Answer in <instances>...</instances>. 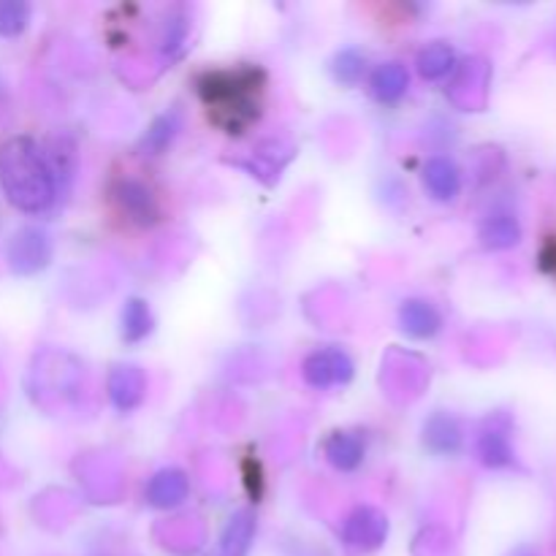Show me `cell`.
Wrapping results in <instances>:
<instances>
[{"label": "cell", "instance_id": "9c48e42d", "mask_svg": "<svg viewBox=\"0 0 556 556\" xmlns=\"http://www.w3.org/2000/svg\"><path fill=\"white\" fill-rule=\"evenodd\" d=\"M324 454L329 465L340 472H353L367 456V440L358 432H334L326 438Z\"/></svg>", "mask_w": 556, "mask_h": 556}, {"label": "cell", "instance_id": "cb8c5ba5", "mask_svg": "<svg viewBox=\"0 0 556 556\" xmlns=\"http://www.w3.org/2000/svg\"><path fill=\"white\" fill-rule=\"evenodd\" d=\"M510 556H541V554H538L532 546H519Z\"/></svg>", "mask_w": 556, "mask_h": 556}, {"label": "cell", "instance_id": "5bb4252c", "mask_svg": "<svg viewBox=\"0 0 556 556\" xmlns=\"http://www.w3.org/2000/svg\"><path fill=\"white\" fill-rule=\"evenodd\" d=\"M144 375L136 367H117V372H112L109 378V396H112L114 407L123 413L134 410L144 400Z\"/></svg>", "mask_w": 556, "mask_h": 556}, {"label": "cell", "instance_id": "4fadbf2b", "mask_svg": "<svg viewBox=\"0 0 556 556\" xmlns=\"http://www.w3.org/2000/svg\"><path fill=\"white\" fill-rule=\"evenodd\" d=\"M369 87H372V96L383 106H394V103H400L405 98L407 87H410V74H407V68L402 63H383L375 68Z\"/></svg>", "mask_w": 556, "mask_h": 556}, {"label": "cell", "instance_id": "44dd1931", "mask_svg": "<svg viewBox=\"0 0 556 556\" xmlns=\"http://www.w3.org/2000/svg\"><path fill=\"white\" fill-rule=\"evenodd\" d=\"M30 9L25 3H0V36H16L27 27Z\"/></svg>", "mask_w": 556, "mask_h": 556}, {"label": "cell", "instance_id": "7c38bea8", "mask_svg": "<svg viewBox=\"0 0 556 556\" xmlns=\"http://www.w3.org/2000/svg\"><path fill=\"white\" fill-rule=\"evenodd\" d=\"M478 237H481V244L486 250H510L521 242V223L514 212H492L481 223Z\"/></svg>", "mask_w": 556, "mask_h": 556}, {"label": "cell", "instance_id": "2e32d148", "mask_svg": "<svg viewBox=\"0 0 556 556\" xmlns=\"http://www.w3.org/2000/svg\"><path fill=\"white\" fill-rule=\"evenodd\" d=\"M179 128H182V112L179 109H168L161 117L152 119V125L147 128V134L141 136V150L144 155H161L172 147V141L177 139Z\"/></svg>", "mask_w": 556, "mask_h": 556}, {"label": "cell", "instance_id": "e0dca14e", "mask_svg": "<svg viewBox=\"0 0 556 556\" xmlns=\"http://www.w3.org/2000/svg\"><path fill=\"white\" fill-rule=\"evenodd\" d=\"M255 538V516L250 510H239L228 519L226 530H223V552L226 556H244L253 546Z\"/></svg>", "mask_w": 556, "mask_h": 556}, {"label": "cell", "instance_id": "5b68a950", "mask_svg": "<svg viewBox=\"0 0 556 556\" xmlns=\"http://www.w3.org/2000/svg\"><path fill=\"white\" fill-rule=\"evenodd\" d=\"M386 535H389V521L375 508L353 510L342 527V541L353 552H375L383 546Z\"/></svg>", "mask_w": 556, "mask_h": 556}, {"label": "cell", "instance_id": "603a6c76", "mask_svg": "<svg viewBox=\"0 0 556 556\" xmlns=\"http://www.w3.org/2000/svg\"><path fill=\"white\" fill-rule=\"evenodd\" d=\"M541 266H543V271H546V275L556 277V237L552 239V242H546V248H543Z\"/></svg>", "mask_w": 556, "mask_h": 556}, {"label": "cell", "instance_id": "52a82bcc", "mask_svg": "<svg viewBox=\"0 0 556 556\" xmlns=\"http://www.w3.org/2000/svg\"><path fill=\"white\" fill-rule=\"evenodd\" d=\"M52 255V248H49L47 233L36 231V228H25L14 237V244H11V261H14V269L22 271V275H33V271L43 269Z\"/></svg>", "mask_w": 556, "mask_h": 556}, {"label": "cell", "instance_id": "8fae6325", "mask_svg": "<svg viewBox=\"0 0 556 556\" xmlns=\"http://www.w3.org/2000/svg\"><path fill=\"white\" fill-rule=\"evenodd\" d=\"M462 440H465V434H462L459 421L454 416H448V413H438L424 427V445L438 456L459 454Z\"/></svg>", "mask_w": 556, "mask_h": 556}, {"label": "cell", "instance_id": "277c9868", "mask_svg": "<svg viewBox=\"0 0 556 556\" xmlns=\"http://www.w3.org/2000/svg\"><path fill=\"white\" fill-rule=\"evenodd\" d=\"M478 462L489 470H508L516 465L514 434L508 416H489L476 438Z\"/></svg>", "mask_w": 556, "mask_h": 556}, {"label": "cell", "instance_id": "30bf717a", "mask_svg": "<svg viewBox=\"0 0 556 556\" xmlns=\"http://www.w3.org/2000/svg\"><path fill=\"white\" fill-rule=\"evenodd\" d=\"M424 185L434 201H454L462 190V172L451 157H432L424 166Z\"/></svg>", "mask_w": 556, "mask_h": 556}, {"label": "cell", "instance_id": "ffe728a7", "mask_svg": "<svg viewBox=\"0 0 556 556\" xmlns=\"http://www.w3.org/2000/svg\"><path fill=\"white\" fill-rule=\"evenodd\" d=\"M364 71H367V58L358 49H342L331 63V74L345 87H356L364 79Z\"/></svg>", "mask_w": 556, "mask_h": 556}, {"label": "cell", "instance_id": "ba28073f", "mask_svg": "<svg viewBox=\"0 0 556 556\" xmlns=\"http://www.w3.org/2000/svg\"><path fill=\"white\" fill-rule=\"evenodd\" d=\"M400 326L416 340H432L443 329V315L432 302L424 299H407L400 307Z\"/></svg>", "mask_w": 556, "mask_h": 556}, {"label": "cell", "instance_id": "9a60e30c", "mask_svg": "<svg viewBox=\"0 0 556 556\" xmlns=\"http://www.w3.org/2000/svg\"><path fill=\"white\" fill-rule=\"evenodd\" d=\"M188 492L190 486L185 472L161 470L157 476H152L150 483H147V503L155 505V508H174V505H179L188 497Z\"/></svg>", "mask_w": 556, "mask_h": 556}, {"label": "cell", "instance_id": "7402d4cb", "mask_svg": "<svg viewBox=\"0 0 556 556\" xmlns=\"http://www.w3.org/2000/svg\"><path fill=\"white\" fill-rule=\"evenodd\" d=\"M185 36H188V25H185V20H174V22H168L166 38H163V47H166V52L177 54L179 49H182Z\"/></svg>", "mask_w": 556, "mask_h": 556}, {"label": "cell", "instance_id": "7a4b0ae2", "mask_svg": "<svg viewBox=\"0 0 556 556\" xmlns=\"http://www.w3.org/2000/svg\"><path fill=\"white\" fill-rule=\"evenodd\" d=\"M9 168L5 172H20V179L14 182H3L9 188L11 201L20 204L22 210L38 212L43 206L52 204L54 199V179L43 157L38 155L41 150L30 144V141H14L9 147Z\"/></svg>", "mask_w": 556, "mask_h": 556}, {"label": "cell", "instance_id": "3957f363", "mask_svg": "<svg viewBox=\"0 0 556 556\" xmlns=\"http://www.w3.org/2000/svg\"><path fill=\"white\" fill-rule=\"evenodd\" d=\"M353 362L345 351L340 348H320V351L309 353L302 364V378L309 389L329 391L337 386L351 383L353 378Z\"/></svg>", "mask_w": 556, "mask_h": 556}, {"label": "cell", "instance_id": "8992f818", "mask_svg": "<svg viewBox=\"0 0 556 556\" xmlns=\"http://www.w3.org/2000/svg\"><path fill=\"white\" fill-rule=\"evenodd\" d=\"M112 195L114 201H117L119 212H123L128 220L139 223V226H152V223L157 220V215H161L152 190L147 188V185L136 182V179H119V182L114 185Z\"/></svg>", "mask_w": 556, "mask_h": 556}, {"label": "cell", "instance_id": "ac0fdd59", "mask_svg": "<svg viewBox=\"0 0 556 556\" xmlns=\"http://www.w3.org/2000/svg\"><path fill=\"white\" fill-rule=\"evenodd\" d=\"M152 326L155 320H152L150 304L141 299H128L123 307V340L128 345H139L152 334Z\"/></svg>", "mask_w": 556, "mask_h": 556}, {"label": "cell", "instance_id": "6da1fadb", "mask_svg": "<svg viewBox=\"0 0 556 556\" xmlns=\"http://www.w3.org/2000/svg\"><path fill=\"white\" fill-rule=\"evenodd\" d=\"M264 71L242 65L233 71H210L199 79V96L228 134H239L258 117V92Z\"/></svg>", "mask_w": 556, "mask_h": 556}, {"label": "cell", "instance_id": "d6986e66", "mask_svg": "<svg viewBox=\"0 0 556 556\" xmlns=\"http://www.w3.org/2000/svg\"><path fill=\"white\" fill-rule=\"evenodd\" d=\"M454 65H456V54L445 41L429 43V47H424L421 54H418V74L429 81L445 79V76L454 71Z\"/></svg>", "mask_w": 556, "mask_h": 556}]
</instances>
